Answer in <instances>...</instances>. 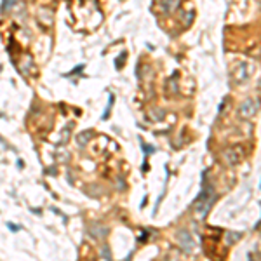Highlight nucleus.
I'll list each match as a JSON object with an SVG mask.
<instances>
[{"instance_id": "obj_1", "label": "nucleus", "mask_w": 261, "mask_h": 261, "mask_svg": "<svg viewBox=\"0 0 261 261\" xmlns=\"http://www.w3.org/2000/svg\"><path fill=\"white\" fill-rule=\"evenodd\" d=\"M212 199H214V191H212L211 186L205 185L204 190L199 193V197L195 199V204H193V209H195V212L200 218H204L207 214V211H209V207H211V204H212Z\"/></svg>"}, {"instance_id": "obj_3", "label": "nucleus", "mask_w": 261, "mask_h": 261, "mask_svg": "<svg viewBox=\"0 0 261 261\" xmlns=\"http://www.w3.org/2000/svg\"><path fill=\"white\" fill-rule=\"evenodd\" d=\"M179 237H183V247L188 251V249H191V237H190V233L186 230H183L179 233Z\"/></svg>"}, {"instance_id": "obj_2", "label": "nucleus", "mask_w": 261, "mask_h": 261, "mask_svg": "<svg viewBox=\"0 0 261 261\" xmlns=\"http://www.w3.org/2000/svg\"><path fill=\"white\" fill-rule=\"evenodd\" d=\"M256 111H258V103H256V101L247 99V101H244V103H242V106H240V117H244V119H249V117H252Z\"/></svg>"}]
</instances>
